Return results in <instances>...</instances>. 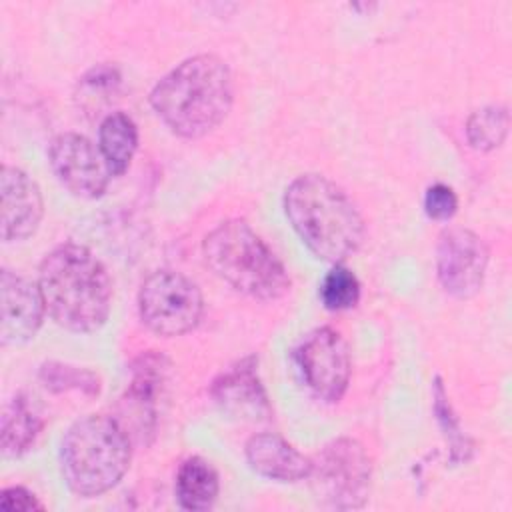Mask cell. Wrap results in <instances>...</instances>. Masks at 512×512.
I'll list each match as a JSON object with an SVG mask.
<instances>
[{"mask_svg": "<svg viewBox=\"0 0 512 512\" xmlns=\"http://www.w3.org/2000/svg\"><path fill=\"white\" fill-rule=\"evenodd\" d=\"M232 100V72L214 54H198L180 62L150 92L158 118L182 138L212 132L228 116Z\"/></svg>", "mask_w": 512, "mask_h": 512, "instance_id": "1", "label": "cell"}, {"mask_svg": "<svg viewBox=\"0 0 512 512\" xmlns=\"http://www.w3.org/2000/svg\"><path fill=\"white\" fill-rule=\"evenodd\" d=\"M38 286L46 312L70 332H96L110 314V276L86 246L54 248L40 264Z\"/></svg>", "mask_w": 512, "mask_h": 512, "instance_id": "2", "label": "cell"}, {"mask_svg": "<svg viewBox=\"0 0 512 512\" xmlns=\"http://www.w3.org/2000/svg\"><path fill=\"white\" fill-rule=\"evenodd\" d=\"M286 216L320 260L340 264L358 250L364 220L350 196L322 174H302L284 192Z\"/></svg>", "mask_w": 512, "mask_h": 512, "instance_id": "3", "label": "cell"}, {"mask_svg": "<svg viewBox=\"0 0 512 512\" xmlns=\"http://www.w3.org/2000/svg\"><path fill=\"white\" fill-rule=\"evenodd\" d=\"M132 458L126 428L110 416L92 414L74 422L62 438L60 470L66 486L92 498L114 488Z\"/></svg>", "mask_w": 512, "mask_h": 512, "instance_id": "4", "label": "cell"}, {"mask_svg": "<svg viewBox=\"0 0 512 512\" xmlns=\"http://www.w3.org/2000/svg\"><path fill=\"white\" fill-rule=\"evenodd\" d=\"M202 254L220 280L254 300L272 302L290 288L284 264L244 220H226L210 230Z\"/></svg>", "mask_w": 512, "mask_h": 512, "instance_id": "5", "label": "cell"}, {"mask_svg": "<svg viewBox=\"0 0 512 512\" xmlns=\"http://www.w3.org/2000/svg\"><path fill=\"white\" fill-rule=\"evenodd\" d=\"M312 492L322 506L336 510L362 508L368 500L372 464L364 446L352 438L326 444L312 460Z\"/></svg>", "mask_w": 512, "mask_h": 512, "instance_id": "6", "label": "cell"}, {"mask_svg": "<svg viewBox=\"0 0 512 512\" xmlns=\"http://www.w3.org/2000/svg\"><path fill=\"white\" fill-rule=\"evenodd\" d=\"M200 288L182 272L156 270L140 286L138 314L142 324L158 336H182L202 318Z\"/></svg>", "mask_w": 512, "mask_h": 512, "instance_id": "7", "label": "cell"}, {"mask_svg": "<svg viewBox=\"0 0 512 512\" xmlns=\"http://www.w3.org/2000/svg\"><path fill=\"white\" fill-rule=\"evenodd\" d=\"M304 384L324 402H338L350 382V352L342 334L330 326L316 328L296 348Z\"/></svg>", "mask_w": 512, "mask_h": 512, "instance_id": "8", "label": "cell"}, {"mask_svg": "<svg viewBox=\"0 0 512 512\" xmlns=\"http://www.w3.org/2000/svg\"><path fill=\"white\" fill-rule=\"evenodd\" d=\"M488 246L468 228H448L436 246V272L442 288L460 300L472 298L484 282Z\"/></svg>", "mask_w": 512, "mask_h": 512, "instance_id": "9", "label": "cell"}, {"mask_svg": "<svg viewBox=\"0 0 512 512\" xmlns=\"http://www.w3.org/2000/svg\"><path fill=\"white\" fill-rule=\"evenodd\" d=\"M48 164L56 180L80 198L102 196L112 176L100 148L74 132L58 134L50 142Z\"/></svg>", "mask_w": 512, "mask_h": 512, "instance_id": "10", "label": "cell"}, {"mask_svg": "<svg viewBox=\"0 0 512 512\" xmlns=\"http://www.w3.org/2000/svg\"><path fill=\"white\" fill-rule=\"evenodd\" d=\"M46 314L40 286L8 268L0 272V342L26 344L36 336Z\"/></svg>", "mask_w": 512, "mask_h": 512, "instance_id": "11", "label": "cell"}, {"mask_svg": "<svg viewBox=\"0 0 512 512\" xmlns=\"http://www.w3.org/2000/svg\"><path fill=\"white\" fill-rule=\"evenodd\" d=\"M0 194L2 240H26L36 232L44 214V202L38 184L24 170L4 166L0 176Z\"/></svg>", "mask_w": 512, "mask_h": 512, "instance_id": "12", "label": "cell"}, {"mask_svg": "<svg viewBox=\"0 0 512 512\" xmlns=\"http://www.w3.org/2000/svg\"><path fill=\"white\" fill-rule=\"evenodd\" d=\"M218 408L236 420L260 422L270 416L268 396L256 374L254 358H246L222 372L210 388Z\"/></svg>", "mask_w": 512, "mask_h": 512, "instance_id": "13", "label": "cell"}, {"mask_svg": "<svg viewBox=\"0 0 512 512\" xmlns=\"http://www.w3.org/2000/svg\"><path fill=\"white\" fill-rule=\"evenodd\" d=\"M244 452L256 474L276 482H298L308 478L312 470V458L298 452L278 434H254Z\"/></svg>", "mask_w": 512, "mask_h": 512, "instance_id": "14", "label": "cell"}, {"mask_svg": "<svg viewBox=\"0 0 512 512\" xmlns=\"http://www.w3.org/2000/svg\"><path fill=\"white\" fill-rule=\"evenodd\" d=\"M44 428V420L38 410L30 404V400L22 394L14 396L2 414L0 426V448L4 458H18L26 450L32 448L40 430Z\"/></svg>", "mask_w": 512, "mask_h": 512, "instance_id": "15", "label": "cell"}, {"mask_svg": "<svg viewBox=\"0 0 512 512\" xmlns=\"http://www.w3.org/2000/svg\"><path fill=\"white\" fill-rule=\"evenodd\" d=\"M176 500L184 510L202 512L214 506L220 490L218 474L204 458L184 460L176 472Z\"/></svg>", "mask_w": 512, "mask_h": 512, "instance_id": "16", "label": "cell"}, {"mask_svg": "<svg viewBox=\"0 0 512 512\" xmlns=\"http://www.w3.org/2000/svg\"><path fill=\"white\" fill-rule=\"evenodd\" d=\"M138 146V128L124 112L108 114L98 128V148L110 172L120 176L128 170Z\"/></svg>", "mask_w": 512, "mask_h": 512, "instance_id": "17", "label": "cell"}, {"mask_svg": "<svg viewBox=\"0 0 512 512\" xmlns=\"http://www.w3.org/2000/svg\"><path fill=\"white\" fill-rule=\"evenodd\" d=\"M510 126V114L504 106H484L476 110L466 122L468 144L476 150L488 152L498 148Z\"/></svg>", "mask_w": 512, "mask_h": 512, "instance_id": "18", "label": "cell"}, {"mask_svg": "<svg viewBox=\"0 0 512 512\" xmlns=\"http://www.w3.org/2000/svg\"><path fill=\"white\" fill-rule=\"evenodd\" d=\"M320 300L334 312L354 308L360 300V282L356 274L342 264H334L322 278Z\"/></svg>", "mask_w": 512, "mask_h": 512, "instance_id": "19", "label": "cell"}, {"mask_svg": "<svg viewBox=\"0 0 512 512\" xmlns=\"http://www.w3.org/2000/svg\"><path fill=\"white\" fill-rule=\"evenodd\" d=\"M40 378L46 388L54 392H62L68 388L82 390L86 394H98L100 392V380L94 372L84 368H74L60 362H46L40 368Z\"/></svg>", "mask_w": 512, "mask_h": 512, "instance_id": "20", "label": "cell"}, {"mask_svg": "<svg viewBox=\"0 0 512 512\" xmlns=\"http://www.w3.org/2000/svg\"><path fill=\"white\" fill-rule=\"evenodd\" d=\"M458 198L446 184H432L424 194V210L434 220H450L456 214Z\"/></svg>", "mask_w": 512, "mask_h": 512, "instance_id": "21", "label": "cell"}, {"mask_svg": "<svg viewBox=\"0 0 512 512\" xmlns=\"http://www.w3.org/2000/svg\"><path fill=\"white\" fill-rule=\"evenodd\" d=\"M0 508L10 512L12 510L28 512V510H44V504L30 490L22 486H10V488H4L0 494Z\"/></svg>", "mask_w": 512, "mask_h": 512, "instance_id": "22", "label": "cell"}]
</instances>
